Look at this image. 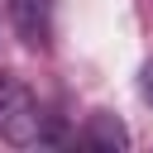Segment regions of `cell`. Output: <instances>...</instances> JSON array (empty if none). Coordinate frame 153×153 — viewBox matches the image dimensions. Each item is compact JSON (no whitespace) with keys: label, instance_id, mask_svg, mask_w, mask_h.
<instances>
[{"label":"cell","instance_id":"obj_1","mask_svg":"<svg viewBox=\"0 0 153 153\" xmlns=\"http://www.w3.org/2000/svg\"><path fill=\"white\" fill-rule=\"evenodd\" d=\"M0 139L14 143V148H33V143H48L53 139L38 96L19 76H10V72H0Z\"/></svg>","mask_w":153,"mask_h":153},{"label":"cell","instance_id":"obj_3","mask_svg":"<svg viewBox=\"0 0 153 153\" xmlns=\"http://www.w3.org/2000/svg\"><path fill=\"white\" fill-rule=\"evenodd\" d=\"M91 148H129V129L115 120V115H105V110H96L91 120H86V134H81Z\"/></svg>","mask_w":153,"mask_h":153},{"label":"cell","instance_id":"obj_2","mask_svg":"<svg viewBox=\"0 0 153 153\" xmlns=\"http://www.w3.org/2000/svg\"><path fill=\"white\" fill-rule=\"evenodd\" d=\"M10 24L24 48L43 53L53 48V33H57V0H10Z\"/></svg>","mask_w":153,"mask_h":153},{"label":"cell","instance_id":"obj_4","mask_svg":"<svg viewBox=\"0 0 153 153\" xmlns=\"http://www.w3.org/2000/svg\"><path fill=\"white\" fill-rule=\"evenodd\" d=\"M139 96H143V100L153 105V57H148V62L139 67Z\"/></svg>","mask_w":153,"mask_h":153}]
</instances>
